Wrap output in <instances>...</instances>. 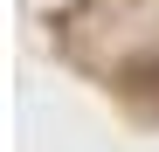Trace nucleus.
I'll use <instances>...</instances> for the list:
<instances>
[{
	"label": "nucleus",
	"mask_w": 159,
	"mask_h": 152,
	"mask_svg": "<svg viewBox=\"0 0 159 152\" xmlns=\"http://www.w3.org/2000/svg\"><path fill=\"white\" fill-rule=\"evenodd\" d=\"M118 83H125L131 97H145V104H159V56H131V62L118 69Z\"/></svg>",
	"instance_id": "obj_1"
}]
</instances>
